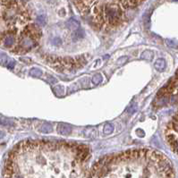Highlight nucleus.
<instances>
[{
	"mask_svg": "<svg viewBox=\"0 0 178 178\" xmlns=\"http://www.w3.org/2000/svg\"><path fill=\"white\" fill-rule=\"evenodd\" d=\"M103 11L105 21H107V23H109L111 26H116L121 23L123 11L118 5L114 4H106L103 8Z\"/></svg>",
	"mask_w": 178,
	"mask_h": 178,
	"instance_id": "1",
	"label": "nucleus"
},
{
	"mask_svg": "<svg viewBox=\"0 0 178 178\" xmlns=\"http://www.w3.org/2000/svg\"><path fill=\"white\" fill-rule=\"evenodd\" d=\"M35 44H36V41L33 40L30 36H22V38H21L19 46L21 47L24 51H27V50L30 49L32 47H34Z\"/></svg>",
	"mask_w": 178,
	"mask_h": 178,
	"instance_id": "2",
	"label": "nucleus"
},
{
	"mask_svg": "<svg viewBox=\"0 0 178 178\" xmlns=\"http://www.w3.org/2000/svg\"><path fill=\"white\" fill-rule=\"evenodd\" d=\"M72 126L68 123H61L57 125V131L62 135H69L72 132Z\"/></svg>",
	"mask_w": 178,
	"mask_h": 178,
	"instance_id": "3",
	"label": "nucleus"
},
{
	"mask_svg": "<svg viewBox=\"0 0 178 178\" xmlns=\"http://www.w3.org/2000/svg\"><path fill=\"white\" fill-rule=\"evenodd\" d=\"M66 27L69 29V30H76L78 29H80V22L78 21H76L75 19L73 18H71L67 21L66 22Z\"/></svg>",
	"mask_w": 178,
	"mask_h": 178,
	"instance_id": "4",
	"label": "nucleus"
},
{
	"mask_svg": "<svg viewBox=\"0 0 178 178\" xmlns=\"http://www.w3.org/2000/svg\"><path fill=\"white\" fill-rule=\"evenodd\" d=\"M85 37V32L83 30H81V29H78L76 30H73L72 31V38L73 41H77V40H80L81 38H83Z\"/></svg>",
	"mask_w": 178,
	"mask_h": 178,
	"instance_id": "5",
	"label": "nucleus"
},
{
	"mask_svg": "<svg viewBox=\"0 0 178 178\" xmlns=\"http://www.w3.org/2000/svg\"><path fill=\"white\" fill-rule=\"evenodd\" d=\"M166 139H167L168 143L171 145V147H172L173 150L174 151V153H176V152H177V148H178V145H177V139H176V137H175V136H174V135H172V134H170V135H167Z\"/></svg>",
	"mask_w": 178,
	"mask_h": 178,
	"instance_id": "6",
	"label": "nucleus"
},
{
	"mask_svg": "<svg viewBox=\"0 0 178 178\" xmlns=\"http://www.w3.org/2000/svg\"><path fill=\"white\" fill-rule=\"evenodd\" d=\"M157 98H158V99H156V100L154 101V106H158V107L166 105L167 102H168V99H169V98H168V96L157 97Z\"/></svg>",
	"mask_w": 178,
	"mask_h": 178,
	"instance_id": "7",
	"label": "nucleus"
},
{
	"mask_svg": "<svg viewBox=\"0 0 178 178\" xmlns=\"http://www.w3.org/2000/svg\"><path fill=\"white\" fill-rule=\"evenodd\" d=\"M165 65H166L165 61L163 58L157 59V60L156 61L155 64H154L156 70H157L158 72H163V71L165 70Z\"/></svg>",
	"mask_w": 178,
	"mask_h": 178,
	"instance_id": "8",
	"label": "nucleus"
},
{
	"mask_svg": "<svg viewBox=\"0 0 178 178\" xmlns=\"http://www.w3.org/2000/svg\"><path fill=\"white\" fill-rule=\"evenodd\" d=\"M83 136L85 138H95L97 136V131L95 128H87L83 131Z\"/></svg>",
	"mask_w": 178,
	"mask_h": 178,
	"instance_id": "9",
	"label": "nucleus"
},
{
	"mask_svg": "<svg viewBox=\"0 0 178 178\" xmlns=\"http://www.w3.org/2000/svg\"><path fill=\"white\" fill-rule=\"evenodd\" d=\"M14 41H15L14 37H13V35H11V34L6 35L5 38H4V46H5V47H10V46L13 45V44H14Z\"/></svg>",
	"mask_w": 178,
	"mask_h": 178,
	"instance_id": "10",
	"label": "nucleus"
},
{
	"mask_svg": "<svg viewBox=\"0 0 178 178\" xmlns=\"http://www.w3.org/2000/svg\"><path fill=\"white\" fill-rule=\"evenodd\" d=\"M39 131L42 133H49L50 131H52V125L47 123H43L41 127L39 128Z\"/></svg>",
	"mask_w": 178,
	"mask_h": 178,
	"instance_id": "11",
	"label": "nucleus"
},
{
	"mask_svg": "<svg viewBox=\"0 0 178 178\" xmlns=\"http://www.w3.org/2000/svg\"><path fill=\"white\" fill-rule=\"evenodd\" d=\"M30 74L31 76H33V77L38 78V77H40L42 75V71L40 69H38V68H32L30 71Z\"/></svg>",
	"mask_w": 178,
	"mask_h": 178,
	"instance_id": "12",
	"label": "nucleus"
},
{
	"mask_svg": "<svg viewBox=\"0 0 178 178\" xmlns=\"http://www.w3.org/2000/svg\"><path fill=\"white\" fill-rule=\"evenodd\" d=\"M140 57L143 58V59L150 60V59H152V57H153V52H152V51H149V50H146V51L142 52Z\"/></svg>",
	"mask_w": 178,
	"mask_h": 178,
	"instance_id": "13",
	"label": "nucleus"
},
{
	"mask_svg": "<svg viewBox=\"0 0 178 178\" xmlns=\"http://www.w3.org/2000/svg\"><path fill=\"white\" fill-rule=\"evenodd\" d=\"M46 22H47V18H46L45 15L41 14V15H38L37 17V23L38 25L44 26V25H46Z\"/></svg>",
	"mask_w": 178,
	"mask_h": 178,
	"instance_id": "14",
	"label": "nucleus"
},
{
	"mask_svg": "<svg viewBox=\"0 0 178 178\" xmlns=\"http://www.w3.org/2000/svg\"><path fill=\"white\" fill-rule=\"evenodd\" d=\"M0 124L1 125H4V126H12L13 125V123L7 119V118H4V117H1L0 118Z\"/></svg>",
	"mask_w": 178,
	"mask_h": 178,
	"instance_id": "15",
	"label": "nucleus"
},
{
	"mask_svg": "<svg viewBox=\"0 0 178 178\" xmlns=\"http://www.w3.org/2000/svg\"><path fill=\"white\" fill-rule=\"evenodd\" d=\"M113 131H114V126L111 123H106L104 126V133L105 134H110L113 132Z\"/></svg>",
	"mask_w": 178,
	"mask_h": 178,
	"instance_id": "16",
	"label": "nucleus"
},
{
	"mask_svg": "<svg viewBox=\"0 0 178 178\" xmlns=\"http://www.w3.org/2000/svg\"><path fill=\"white\" fill-rule=\"evenodd\" d=\"M7 61H8V56L6 55V54L0 52V64L3 65H6Z\"/></svg>",
	"mask_w": 178,
	"mask_h": 178,
	"instance_id": "17",
	"label": "nucleus"
},
{
	"mask_svg": "<svg viewBox=\"0 0 178 178\" xmlns=\"http://www.w3.org/2000/svg\"><path fill=\"white\" fill-rule=\"evenodd\" d=\"M102 81V76L101 74H95L93 77H92V82L96 85L99 84L100 82Z\"/></svg>",
	"mask_w": 178,
	"mask_h": 178,
	"instance_id": "18",
	"label": "nucleus"
},
{
	"mask_svg": "<svg viewBox=\"0 0 178 178\" xmlns=\"http://www.w3.org/2000/svg\"><path fill=\"white\" fill-rule=\"evenodd\" d=\"M127 61H128V56H122L116 61V64L117 65H122V64H125Z\"/></svg>",
	"mask_w": 178,
	"mask_h": 178,
	"instance_id": "19",
	"label": "nucleus"
},
{
	"mask_svg": "<svg viewBox=\"0 0 178 178\" xmlns=\"http://www.w3.org/2000/svg\"><path fill=\"white\" fill-rule=\"evenodd\" d=\"M15 65V61L12 58H8V61L6 63V66L10 69H13Z\"/></svg>",
	"mask_w": 178,
	"mask_h": 178,
	"instance_id": "20",
	"label": "nucleus"
},
{
	"mask_svg": "<svg viewBox=\"0 0 178 178\" xmlns=\"http://www.w3.org/2000/svg\"><path fill=\"white\" fill-rule=\"evenodd\" d=\"M165 43H166V45L169 47H176V44L174 42V41H172V40H170V39H166L165 40Z\"/></svg>",
	"mask_w": 178,
	"mask_h": 178,
	"instance_id": "21",
	"label": "nucleus"
},
{
	"mask_svg": "<svg viewBox=\"0 0 178 178\" xmlns=\"http://www.w3.org/2000/svg\"><path fill=\"white\" fill-rule=\"evenodd\" d=\"M52 42H53V44L55 45V46H58V45L62 44V40H61L60 38H53Z\"/></svg>",
	"mask_w": 178,
	"mask_h": 178,
	"instance_id": "22",
	"label": "nucleus"
},
{
	"mask_svg": "<svg viewBox=\"0 0 178 178\" xmlns=\"http://www.w3.org/2000/svg\"><path fill=\"white\" fill-rule=\"evenodd\" d=\"M136 110H137V106H136V105H132L131 106H130V107H129L128 112H129L130 114H133Z\"/></svg>",
	"mask_w": 178,
	"mask_h": 178,
	"instance_id": "23",
	"label": "nucleus"
},
{
	"mask_svg": "<svg viewBox=\"0 0 178 178\" xmlns=\"http://www.w3.org/2000/svg\"><path fill=\"white\" fill-rule=\"evenodd\" d=\"M136 133H137V135L139 136V137H143L144 135H145V133H144V131H142V130H140V129H139V130H137V131H136Z\"/></svg>",
	"mask_w": 178,
	"mask_h": 178,
	"instance_id": "24",
	"label": "nucleus"
},
{
	"mask_svg": "<svg viewBox=\"0 0 178 178\" xmlns=\"http://www.w3.org/2000/svg\"><path fill=\"white\" fill-rule=\"evenodd\" d=\"M4 136V131H0V139H1V138H3Z\"/></svg>",
	"mask_w": 178,
	"mask_h": 178,
	"instance_id": "25",
	"label": "nucleus"
}]
</instances>
